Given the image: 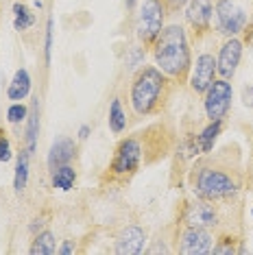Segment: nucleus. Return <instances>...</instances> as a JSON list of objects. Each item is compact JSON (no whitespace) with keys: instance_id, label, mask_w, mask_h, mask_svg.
<instances>
[{"instance_id":"f257e3e1","label":"nucleus","mask_w":253,"mask_h":255,"mask_svg":"<svg viewBox=\"0 0 253 255\" xmlns=\"http://www.w3.org/2000/svg\"><path fill=\"white\" fill-rule=\"evenodd\" d=\"M155 63L166 77L186 79L192 66L190 59V44L186 37V28L181 24H170L162 28V33L155 39Z\"/></svg>"},{"instance_id":"f03ea898","label":"nucleus","mask_w":253,"mask_h":255,"mask_svg":"<svg viewBox=\"0 0 253 255\" xmlns=\"http://www.w3.org/2000/svg\"><path fill=\"white\" fill-rule=\"evenodd\" d=\"M166 88V74L157 66H144L137 70L131 83V107L137 116H148L159 105Z\"/></svg>"},{"instance_id":"7ed1b4c3","label":"nucleus","mask_w":253,"mask_h":255,"mask_svg":"<svg viewBox=\"0 0 253 255\" xmlns=\"http://www.w3.org/2000/svg\"><path fill=\"white\" fill-rule=\"evenodd\" d=\"M194 192L205 201L229 199L238 192V183L234 181L227 172L216 170V168H201L194 179Z\"/></svg>"},{"instance_id":"20e7f679","label":"nucleus","mask_w":253,"mask_h":255,"mask_svg":"<svg viewBox=\"0 0 253 255\" xmlns=\"http://www.w3.org/2000/svg\"><path fill=\"white\" fill-rule=\"evenodd\" d=\"M164 18H166L164 0H144L140 7L137 26H135L137 39L142 44H153L164 28Z\"/></svg>"},{"instance_id":"39448f33","label":"nucleus","mask_w":253,"mask_h":255,"mask_svg":"<svg viewBox=\"0 0 253 255\" xmlns=\"http://www.w3.org/2000/svg\"><path fill=\"white\" fill-rule=\"evenodd\" d=\"M216 26L218 33L227 37H236L247 28V18L245 9L240 7L236 0H216Z\"/></svg>"},{"instance_id":"423d86ee","label":"nucleus","mask_w":253,"mask_h":255,"mask_svg":"<svg viewBox=\"0 0 253 255\" xmlns=\"http://www.w3.org/2000/svg\"><path fill=\"white\" fill-rule=\"evenodd\" d=\"M234 98V88L229 83V79H214V83L205 92V114L210 120H223V116L229 112Z\"/></svg>"},{"instance_id":"0eeeda50","label":"nucleus","mask_w":253,"mask_h":255,"mask_svg":"<svg viewBox=\"0 0 253 255\" xmlns=\"http://www.w3.org/2000/svg\"><path fill=\"white\" fill-rule=\"evenodd\" d=\"M142 161V144L137 137H126L118 144L116 155L112 161V172L114 175H131L140 168Z\"/></svg>"},{"instance_id":"6e6552de","label":"nucleus","mask_w":253,"mask_h":255,"mask_svg":"<svg viewBox=\"0 0 253 255\" xmlns=\"http://www.w3.org/2000/svg\"><path fill=\"white\" fill-rule=\"evenodd\" d=\"M216 59L214 55L203 53L197 57V63L192 66V77H190V88H192L197 94H205L208 88L214 83L216 79Z\"/></svg>"},{"instance_id":"1a4fd4ad","label":"nucleus","mask_w":253,"mask_h":255,"mask_svg":"<svg viewBox=\"0 0 253 255\" xmlns=\"http://www.w3.org/2000/svg\"><path fill=\"white\" fill-rule=\"evenodd\" d=\"M183 223H186V227L212 229L218 225V212L208 201H192L183 210Z\"/></svg>"},{"instance_id":"9d476101","label":"nucleus","mask_w":253,"mask_h":255,"mask_svg":"<svg viewBox=\"0 0 253 255\" xmlns=\"http://www.w3.org/2000/svg\"><path fill=\"white\" fill-rule=\"evenodd\" d=\"M214 247V238L203 227H186L179 240V249L186 255H208Z\"/></svg>"},{"instance_id":"9b49d317","label":"nucleus","mask_w":253,"mask_h":255,"mask_svg":"<svg viewBox=\"0 0 253 255\" xmlns=\"http://www.w3.org/2000/svg\"><path fill=\"white\" fill-rule=\"evenodd\" d=\"M243 59V42L238 37H229L225 44L221 46V53L216 59V70L223 79H232Z\"/></svg>"},{"instance_id":"f8f14e48","label":"nucleus","mask_w":253,"mask_h":255,"mask_svg":"<svg viewBox=\"0 0 253 255\" xmlns=\"http://www.w3.org/2000/svg\"><path fill=\"white\" fill-rule=\"evenodd\" d=\"M146 245V231L137 225H129L116 238V253L118 255H140Z\"/></svg>"},{"instance_id":"ddd939ff","label":"nucleus","mask_w":253,"mask_h":255,"mask_svg":"<svg viewBox=\"0 0 253 255\" xmlns=\"http://www.w3.org/2000/svg\"><path fill=\"white\" fill-rule=\"evenodd\" d=\"M212 15H214V4H212V0H188L186 20L197 33L208 31L212 24Z\"/></svg>"},{"instance_id":"4468645a","label":"nucleus","mask_w":253,"mask_h":255,"mask_svg":"<svg viewBox=\"0 0 253 255\" xmlns=\"http://www.w3.org/2000/svg\"><path fill=\"white\" fill-rule=\"evenodd\" d=\"M74 155H77V144H74V140H70V137H59V140L53 142V146H50L46 164H48L50 172H53L57 168L70 164L74 159Z\"/></svg>"},{"instance_id":"2eb2a0df","label":"nucleus","mask_w":253,"mask_h":255,"mask_svg":"<svg viewBox=\"0 0 253 255\" xmlns=\"http://www.w3.org/2000/svg\"><path fill=\"white\" fill-rule=\"evenodd\" d=\"M31 94V74H28L26 68H20L18 72L13 74L9 88H7V96L9 101H24V98Z\"/></svg>"},{"instance_id":"dca6fc26","label":"nucleus","mask_w":253,"mask_h":255,"mask_svg":"<svg viewBox=\"0 0 253 255\" xmlns=\"http://www.w3.org/2000/svg\"><path fill=\"white\" fill-rule=\"evenodd\" d=\"M37 135H39V98H33L26 116V150L31 155L37 148Z\"/></svg>"},{"instance_id":"f3484780","label":"nucleus","mask_w":253,"mask_h":255,"mask_svg":"<svg viewBox=\"0 0 253 255\" xmlns=\"http://www.w3.org/2000/svg\"><path fill=\"white\" fill-rule=\"evenodd\" d=\"M28 253L31 255H55L57 253V240H55L53 231L44 229V231H39V234H35Z\"/></svg>"},{"instance_id":"a211bd4d","label":"nucleus","mask_w":253,"mask_h":255,"mask_svg":"<svg viewBox=\"0 0 253 255\" xmlns=\"http://www.w3.org/2000/svg\"><path fill=\"white\" fill-rule=\"evenodd\" d=\"M221 129H223V120H210V125L201 131V135L197 137V144H199V150L203 153H210L214 148V142L216 137L221 135Z\"/></svg>"},{"instance_id":"6ab92c4d","label":"nucleus","mask_w":253,"mask_h":255,"mask_svg":"<svg viewBox=\"0 0 253 255\" xmlns=\"http://www.w3.org/2000/svg\"><path fill=\"white\" fill-rule=\"evenodd\" d=\"M28 159H31V153L28 150H22L18 155V164H15V177H13V190L15 194H22L26 190L28 183Z\"/></svg>"},{"instance_id":"aec40b11","label":"nucleus","mask_w":253,"mask_h":255,"mask_svg":"<svg viewBox=\"0 0 253 255\" xmlns=\"http://www.w3.org/2000/svg\"><path fill=\"white\" fill-rule=\"evenodd\" d=\"M74 181H77V170H74L70 164L57 168V170H53V188H55V190L68 192V190H72Z\"/></svg>"},{"instance_id":"412c9836","label":"nucleus","mask_w":253,"mask_h":255,"mask_svg":"<svg viewBox=\"0 0 253 255\" xmlns=\"http://www.w3.org/2000/svg\"><path fill=\"white\" fill-rule=\"evenodd\" d=\"M109 129H112V133H123L125 127H126V114L123 109V103H120V98H114L112 105H109Z\"/></svg>"},{"instance_id":"4be33fe9","label":"nucleus","mask_w":253,"mask_h":255,"mask_svg":"<svg viewBox=\"0 0 253 255\" xmlns=\"http://www.w3.org/2000/svg\"><path fill=\"white\" fill-rule=\"evenodd\" d=\"M13 13H15V20H13L15 31H26V28H31L33 24H35V15L31 13V9H28L26 4L15 2L13 4Z\"/></svg>"},{"instance_id":"5701e85b","label":"nucleus","mask_w":253,"mask_h":255,"mask_svg":"<svg viewBox=\"0 0 253 255\" xmlns=\"http://www.w3.org/2000/svg\"><path fill=\"white\" fill-rule=\"evenodd\" d=\"M26 116H28V107L22 105V103H13V105H9V109H7V120L11 125L26 123Z\"/></svg>"},{"instance_id":"b1692460","label":"nucleus","mask_w":253,"mask_h":255,"mask_svg":"<svg viewBox=\"0 0 253 255\" xmlns=\"http://www.w3.org/2000/svg\"><path fill=\"white\" fill-rule=\"evenodd\" d=\"M53 31H55V22H53V18H48V22H46V42H44L46 66L50 63V57H53Z\"/></svg>"},{"instance_id":"393cba45","label":"nucleus","mask_w":253,"mask_h":255,"mask_svg":"<svg viewBox=\"0 0 253 255\" xmlns=\"http://www.w3.org/2000/svg\"><path fill=\"white\" fill-rule=\"evenodd\" d=\"M142 61H144V50H142L140 46L131 48V55H129V59H126V66H129V68H135V66H140Z\"/></svg>"},{"instance_id":"a878e982","label":"nucleus","mask_w":253,"mask_h":255,"mask_svg":"<svg viewBox=\"0 0 253 255\" xmlns=\"http://www.w3.org/2000/svg\"><path fill=\"white\" fill-rule=\"evenodd\" d=\"M11 159V144L4 135H0V164Z\"/></svg>"},{"instance_id":"bb28decb","label":"nucleus","mask_w":253,"mask_h":255,"mask_svg":"<svg viewBox=\"0 0 253 255\" xmlns=\"http://www.w3.org/2000/svg\"><path fill=\"white\" fill-rule=\"evenodd\" d=\"M212 253H227V255H234L236 249H234V242H223V245H214L212 247Z\"/></svg>"},{"instance_id":"cd10ccee","label":"nucleus","mask_w":253,"mask_h":255,"mask_svg":"<svg viewBox=\"0 0 253 255\" xmlns=\"http://www.w3.org/2000/svg\"><path fill=\"white\" fill-rule=\"evenodd\" d=\"M166 4V11H179L188 4V0H164Z\"/></svg>"},{"instance_id":"c85d7f7f","label":"nucleus","mask_w":253,"mask_h":255,"mask_svg":"<svg viewBox=\"0 0 253 255\" xmlns=\"http://www.w3.org/2000/svg\"><path fill=\"white\" fill-rule=\"evenodd\" d=\"M243 103H245V107L253 109V85H247L243 90Z\"/></svg>"},{"instance_id":"c756f323","label":"nucleus","mask_w":253,"mask_h":255,"mask_svg":"<svg viewBox=\"0 0 253 255\" xmlns=\"http://www.w3.org/2000/svg\"><path fill=\"white\" fill-rule=\"evenodd\" d=\"M74 251H77V247L72 245V240H63V245L57 249V253H59V255H70Z\"/></svg>"},{"instance_id":"7c9ffc66","label":"nucleus","mask_w":253,"mask_h":255,"mask_svg":"<svg viewBox=\"0 0 253 255\" xmlns=\"http://www.w3.org/2000/svg\"><path fill=\"white\" fill-rule=\"evenodd\" d=\"M92 133V127L90 125H81V129H79V140H88Z\"/></svg>"},{"instance_id":"2f4dec72","label":"nucleus","mask_w":253,"mask_h":255,"mask_svg":"<svg viewBox=\"0 0 253 255\" xmlns=\"http://www.w3.org/2000/svg\"><path fill=\"white\" fill-rule=\"evenodd\" d=\"M42 227H44V218H37V220H33V225L28 229H31V234H39Z\"/></svg>"},{"instance_id":"473e14b6","label":"nucleus","mask_w":253,"mask_h":255,"mask_svg":"<svg viewBox=\"0 0 253 255\" xmlns=\"http://www.w3.org/2000/svg\"><path fill=\"white\" fill-rule=\"evenodd\" d=\"M148 253H168V247L164 245V242H159L157 247H153V249H148Z\"/></svg>"},{"instance_id":"72a5a7b5","label":"nucleus","mask_w":253,"mask_h":255,"mask_svg":"<svg viewBox=\"0 0 253 255\" xmlns=\"http://www.w3.org/2000/svg\"><path fill=\"white\" fill-rule=\"evenodd\" d=\"M125 2H126V9H133V7H135V2H137V0H125Z\"/></svg>"},{"instance_id":"f704fd0d","label":"nucleus","mask_w":253,"mask_h":255,"mask_svg":"<svg viewBox=\"0 0 253 255\" xmlns=\"http://www.w3.org/2000/svg\"><path fill=\"white\" fill-rule=\"evenodd\" d=\"M251 214H253V210H251Z\"/></svg>"}]
</instances>
